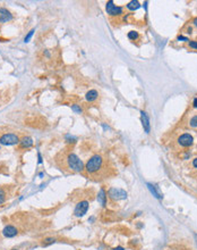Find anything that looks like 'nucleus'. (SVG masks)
<instances>
[{"label":"nucleus","mask_w":197,"mask_h":250,"mask_svg":"<svg viewBox=\"0 0 197 250\" xmlns=\"http://www.w3.org/2000/svg\"><path fill=\"white\" fill-rule=\"evenodd\" d=\"M11 250H17V249H11Z\"/></svg>","instance_id":"7c9ffc66"},{"label":"nucleus","mask_w":197,"mask_h":250,"mask_svg":"<svg viewBox=\"0 0 197 250\" xmlns=\"http://www.w3.org/2000/svg\"><path fill=\"white\" fill-rule=\"evenodd\" d=\"M178 40L180 41V40H182V41H188V39H187L186 37H182V35H179L178 37Z\"/></svg>","instance_id":"5701e85b"},{"label":"nucleus","mask_w":197,"mask_h":250,"mask_svg":"<svg viewBox=\"0 0 197 250\" xmlns=\"http://www.w3.org/2000/svg\"><path fill=\"white\" fill-rule=\"evenodd\" d=\"M189 47L193 49H197V41H189Z\"/></svg>","instance_id":"4be33fe9"},{"label":"nucleus","mask_w":197,"mask_h":250,"mask_svg":"<svg viewBox=\"0 0 197 250\" xmlns=\"http://www.w3.org/2000/svg\"><path fill=\"white\" fill-rule=\"evenodd\" d=\"M105 8H107V13L109 15H111V16H119V15H121L124 13V9L121 7H119V6H116L112 0L108 1Z\"/></svg>","instance_id":"423d86ee"},{"label":"nucleus","mask_w":197,"mask_h":250,"mask_svg":"<svg viewBox=\"0 0 197 250\" xmlns=\"http://www.w3.org/2000/svg\"><path fill=\"white\" fill-rule=\"evenodd\" d=\"M191 31H193L191 27H188V33H191Z\"/></svg>","instance_id":"c85d7f7f"},{"label":"nucleus","mask_w":197,"mask_h":250,"mask_svg":"<svg viewBox=\"0 0 197 250\" xmlns=\"http://www.w3.org/2000/svg\"><path fill=\"white\" fill-rule=\"evenodd\" d=\"M97 201L99 204L102 206V207H105L107 206V193H105V190L103 188L100 190L99 195H97Z\"/></svg>","instance_id":"f8f14e48"},{"label":"nucleus","mask_w":197,"mask_h":250,"mask_svg":"<svg viewBox=\"0 0 197 250\" xmlns=\"http://www.w3.org/2000/svg\"><path fill=\"white\" fill-rule=\"evenodd\" d=\"M189 125H190L191 127L196 129V127H197V115L193 116V117L190 118V121H189Z\"/></svg>","instance_id":"a211bd4d"},{"label":"nucleus","mask_w":197,"mask_h":250,"mask_svg":"<svg viewBox=\"0 0 197 250\" xmlns=\"http://www.w3.org/2000/svg\"><path fill=\"white\" fill-rule=\"evenodd\" d=\"M147 188H148V190L151 191V193L155 197L156 199H159V200H161V199L163 198V196H162V193L160 192V190L157 189V187L155 185H153V184H151V183H148L147 184Z\"/></svg>","instance_id":"9b49d317"},{"label":"nucleus","mask_w":197,"mask_h":250,"mask_svg":"<svg viewBox=\"0 0 197 250\" xmlns=\"http://www.w3.org/2000/svg\"><path fill=\"white\" fill-rule=\"evenodd\" d=\"M21 147L22 148H30V147L33 146V140L30 136H24L21 141Z\"/></svg>","instance_id":"ddd939ff"},{"label":"nucleus","mask_w":197,"mask_h":250,"mask_svg":"<svg viewBox=\"0 0 197 250\" xmlns=\"http://www.w3.org/2000/svg\"><path fill=\"white\" fill-rule=\"evenodd\" d=\"M141 119H142V124H143V127H144V131L146 133H150L151 131V124H150V119H148V116L146 114L145 112H141Z\"/></svg>","instance_id":"1a4fd4ad"},{"label":"nucleus","mask_w":197,"mask_h":250,"mask_svg":"<svg viewBox=\"0 0 197 250\" xmlns=\"http://www.w3.org/2000/svg\"><path fill=\"white\" fill-rule=\"evenodd\" d=\"M38 157H39V164H41V163H42V157H41V154H40V152L38 154Z\"/></svg>","instance_id":"a878e982"},{"label":"nucleus","mask_w":197,"mask_h":250,"mask_svg":"<svg viewBox=\"0 0 197 250\" xmlns=\"http://www.w3.org/2000/svg\"><path fill=\"white\" fill-rule=\"evenodd\" d=\"M17 233H18V230L13 225H6L2 230V234L6 238H14L17 235Z\"/></svg>","instance_id":"6e6552de"},{"label":"nucleus","mask_w":197,"mask_h":250,"mask_svg":"<svg viewBox=\"0 0 197 250\" xmlns=\"http://www.w3.org/2000/svg\"><path fill=\"white\" fill-rule=\"evenodd\" d=\"M193 106H194L195 108H197V98L194 99V101H193Z\"/></svg>","instance_id":"393cba45"},{"label":"nucleus","mask_w":197,"mask_h":250,"mask_svg":"<svg viewBox=\"0 0 197 250\" xmlns=\"http://www.w3.org/2000/svg\"><path fill=\"white\" fill-rule=\"evenodd\" d=\"M195 240H196V243H197V234H195Z\"/></svg>","instance_id":"c756f323"},{"label":"nucleus","mask_w":197,"mask_h":250,"mask_svg":"<svg viewBox=\"0 0 197 250\" xmlns=\"http://www.w3.org/2000/svg\"><path fill=\"white\" fill-rule=\"evenodd\" d=\"M139 2L137 1V0H133V1H130V2H128L127 4V8L129 9V11H136V9H138L139 8Z\"/></svg>","instance_id":"2eb2a0df"},{"label":"nucleus","mask_w":197,"mask_h":250,"mask_svg":"<svg viewBox=\"0 0 197 250\" xmlns=\"http://www.w3.org/2000/svg\"><path fill=\"white\" fill-rule=\"evenodd\" d=\"M19 142V138L13 133H6L0 136V143L3 146H14Z\"/></svg>","instance_id":"7ed1b4c3"},{"label":"nucleus","mask_w":197,"mask_h":250,"mask_svg":"<svg viewBox=\"0 0 197 250\" xmlns=\"http://www.w3.org/2000/svg\"><path fill=\"white\" fill-rule=\"evenodd\" d=\"M72 109H73L75 113H77V114H82V113H83L82 108H81L79 106H77V105H73V106H72Z\"/></svg>","instance_id":"aec40b11"},{"label":"nucleus","mask_w":197,"mask_h":250,"mask_svg":"<svg viewBox=\"0 0 197 250\" xmlns=\"http://www.w3.org/2000/svg\"><path fill=\"white\" fill-rule=\"evenodd\" d=\"M87 210H88V202L84 200V201H81L76 205L75 210H74V215L76 217H82L87 213Z\"/></svg>","instance_id":"39448f33"},{"label":"nucleus","mask_w":197,"mask_h":250,"mask_svg":"<svg viewBox=\"0 0 197 250\" xmlns=\"http://www.w3.org/2000/svg\"><path fill=\"white\" fill-rule=\"evenodd\" d=\"M193 166L195 167V168H197V158H195V159L193 160Z\"/></svg>","instance_id":"b1692460"},{"label":"nucleus","mask_w":197,"mask_h":250,"mask_svg":"<svg viewBox=\"0 0 197 250\" xmlns=\"http://www.w3.org/2000/svg\"><path fill=\"white\" fill-rule=\"evenodd\" d=\"M6 198H7V193H6L5 189H3V188H0V205L5 202Z\"/></svg>","instance_id":"dca6fc26"},{"label":"nucleus","mask_w":197,"mask_h":250,"mask_svg":"<svg viewBox=\"0 0 197 250\" xmlns=\"http://www.w3.org/2000/svg\"><path fill=\"white\" fill-rule=\"evenodd\" d=\"M128 39H129V40L135 41V40L138 39V33L135 32V31H130L129 33H128Z\"/></svg>","instance_id":"f3484780"},{"label":"nucleus","mask_w":197,"mask_h":250,"mask_svg":"<svg viewBox=\"0 0 197 250\" xmlns=\"http://www.w3.org/2000/svg\"><path fill=\"white\" fill-rule=\"evenodd\" d=\"M113 250H125V249L123 248V247H117V248H114Z\"/></svg>","instance_id":"cd10ccee"},{"label":"nucleus","mask_w":197,"mask_h":250,"mask_svg":"<svg viewBox=\"0 0 197 250\" xmlns=\"http://www.w3.org/2000/svg\"><path fill=\"white\" fill-rule=\"evenodd\" d=\"M56 162H57L58 166L60 167V169L65 172L81 173L84 169L83 162L78 158L76 154H74L72 151L60 152L56 158Z\"/></svg>","instance_id":"f257e3e1"},{"label":"nucleus","mask_w":197,"mask_h":250,"mask_svg":"<svg viewBox=\"0 0 197 250\" xmlns=\"http://www.w3.org/2000/svg\"><path fill=\"white\" fill-rule=\"evenodd\" d=\"M109 197L113 200H123V199L127 198V192L123 190V189H118V188H111L108 191Z\"/></svg>","instance_id":"20e7f679"},{"label":"nucleus","mask_w":197,"mask_h":250,"mask_svg":"<svg viewBox=\"0 0 197 250\" xmlns=\"http://www.w3.org/2000/svg\"><path fill=\"white\" fill-rule=\"evenodd\" d=\"M54 242H56V239H54V238H47V239L43 240V246L47 247V246H49V244H51V243H54Z\"/></svg>","instance_id":"6ab92c4d"},{"label":"nucleus","mask_w":197,"mask_h":250,"mask_svg":"<svg viewBox=\"0 0 197 250\" xmlns=\"http://www.w3.org/2000/svg\"><path fill=\"white\" fill-rule=\"evenodd\" d=\"M97 96H99V93H97L96 90H90V91L86 93L85 98H86L87 101H94V100L97 98Z\"/></svg>","instance_id":"4468645a"},{"label":"nucleus","mask_w":197,"mask_h":250,"mask_svg":"<svg viewBox=\"0 0 197 250\" xmlns=\"http://www.w3.org/2000/svg\"><path fill=\"white\" fill-rule=\"evenodd\" d=\"M33 33H34V29H33V30H31V31L27 33V35H26V37H25V39H24V42H29V41H30V39L32 38Z\"/></svg>","instance_id":"412c9836"},{"label":"nucleus","mask_w":197,"mask_h":250,"mask_svg":"<svg viewBox=\"0 0 197 250\" xmlns=\"http://www.w3.org/2000/svg\"><path fill=\"white\" fill-rule=\"evenodd\" d=\"M86 172L88 175L95 178V180H101L104 178L108 174V165L104 160V158L100 155H94L92 156L86 163Z\"/></svg>","instance_id":"f03ea898"},{"label":"nucleus","mask_w":197,"mask_h":250,"mask_svg":"<svg viewBox=\"0 0 197 250\" xmlns=\"http://www.w3.org/2000/svg\"><path fill=\"white\" fill-rule=\"evenodd\" d=\"M178 143L181 147H190L194 143V139L190 134L185 133V134H182V136H180L178 138Z\"/></svg>","instance_id":"0eeeda50"},{"label":"nucleus","mask_w":197,"mask_h":250,"mask_svg":"<svg viewBox=\"0 0 197 250\" xmlns=\"http://www.w3.org/2000/svg\"><path fill=\"white\" fill-rule=\"evenodd\" d=\"M13 20V15L10 14V11L6 8H0V22L1 23H6Z\"/></svg>","instance_id":"9d476101"},{"label":"nucleus","mask_w":197,"mask_h":250,"mask_svg":"<svg viewBox=\"0 0 197 250\" xmlns=\"http://www.w3.org/2000/svg\"><path fill=\"white\" fill-rule=\"evenodd\" d=\"M193 23H194V25H195V26H196V27H197V17H196V18H194V21H193Z\"/></svg>","instance_id":"bb28decb"}]
</instances>
